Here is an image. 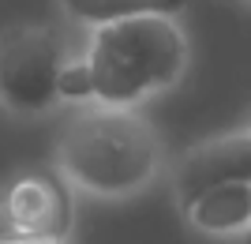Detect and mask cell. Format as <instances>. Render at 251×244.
Wrapping results in <instances>:
<instances>
[{
    "mask_svg": "<svg viewBox=\"0 0 251 244\" xmlns=\"http://www.w3.org/2000/svg\"><path fill=\"white\" fill-rule=\"evenodd\" d=\"M161 139L135 109L98 106L75 117L56 147V169L75 188L124 199L150 188L161 173Z\"/></svg>",
    "mask_w": 251,
    "mask_h": 244,
    "instance_id": "obj_1",
    "label": "cell"
},
{
    "mask_svg": "<svg viewBox=\"0 0 251 244\" xmlns=\"http://www.w3.org/2000/svg\"><path fill=\"white\" fill-rule=\"evenodd\" d=\"M86 60L98 106L135 109L180 83L191 49L176 15H131L94 27Z\"/></svg>",
    "mask_w": 251,
    "mask_h": 244,
    "instance_id": "obj_2",
    "label": "cell"
},
{
    "mask_svg": "<svg viewBox=\"0 0 251 244\" xmlns=\"http://www.w3.org/2000/svg\"><path fill=\"white\" fill-rule=\"evenodd\" d=\"M60 42L49 27H11L0 34V106L15 117H42L56 98L60 75Z\"/></svg>",
    "mask_w": 251,
    "mask_h": 244,
    "instance_id": "obj_3",
    "label": "cell"
},
{
    "mask_svg": "<svg viewBox=\"0 0 251 244\" xmlns=\"http://www.w3.org/2000/svg\"><path fill=\"white\" fill-rule=\"evenodd\" d=\"M0 195L15 237L64 241L72 233V195L64 173H19Z\"/></svg>",
    "mask_w": 251,
    "mask_h": 244,
    "instance_id": "obj_4",
    "label": "cell"
},
{
    "mask_svg": "<svg viewBox=\"0 0 251 244\" xmlns=\"http://www.w3.org/2000/svg\"><path fill=\"white\" fill-rule=\"evenodd\" d=\"M229 181H251V132H232V136L199 143L176 165L173 191L184 207L199 191L214 188V184H229Z\"/></svg>",
    "mask_w": 251,
    "mask_h": 244,
    "instance_id": "obj_5",
    "label": "cell"
},
{
    "mask_svg": "<svg viewBox=\"0 0 251 244\" xmlns=\"http://www.w3.org/2000/svg\"><path fill=\"white\" fill-rule=\"evenodd\" d=\"M191 229L206 237H244L251 229V181H229L184 203Z\"/></svg>",
    "mask_w": 251,
    "mask_h": 244,
    "instance_id": "obj_6",
    "label": "cell"
},
{
    "mask_svg": "<svg viewBox=\"0 0 251 244\" xmlns=\"http://www.w3.org/2000/svg\"><path fill=\"white\" fill-rule=\"evenodd\" d=\"M60 8L75 23L101 27V23L131 19V15H180L188 0H60Z\"/></svg>",
    "mask_w": 251,
    "mask_h": 244,
    "instance_id": "obj_7",
    "label": "cell"
},
{
    "mask_svg": "<svg viewBox=\"0 0 251 244\" xmlns=\"http://www.w3.org/2000/svg\"><path fill=\"white\" fill-rule=\"evenodd\" d=\"M56 98H60V102H94V72H90V60H86V56L60 64Z\"/></svg>",
    "mask_w": 251,
    "mask_h": 244,
    "instance_id": "obj_8",
    "label": "cell"
},
{
    "mask_svg": "<svg viewBox=\"0 0 251 244\" xmlns=\"http://www.w3.org/2000/svg\"><path fill=\"white\" fill-rule=\"evenodd\" d=\"M0 244H64V241H45V237H15V233H11L8 241H0Z\"/></svg>",
    "mask_w": 251,
    "mask_h": 244,
    "instance_id": "obj_9",
    "label": "cell"
},
{
    "mask_svg": "<svg viewBox=\"0 0 251 244\" xmlns=\"http://www.w3.org/2000/svg\"><path fill=\"white\" fill-rule=\"evenodd\" d=\"M11 237V225H8V211H4V195H0V241Z\"/></svg>",
    "mask_w": 251,
    "mask_h": 244,
    "instance_id": "obj_10",
    "label": "cell"
},
{
    "mask_svg": "<svg viewBox=\"0 0 251 244\" xmlns=\"http://www.w3.org/2000/svg\"><path fill=\"white\" fill-rule=\"evenodd\" d=\"M244 244H251V229H248V233H244Z\"/></svg>",
    "mask_w": 251,
    "mask_h": 244,
    "instance_id": "obj_11",
    "label": "cell"
}]
</instances>
